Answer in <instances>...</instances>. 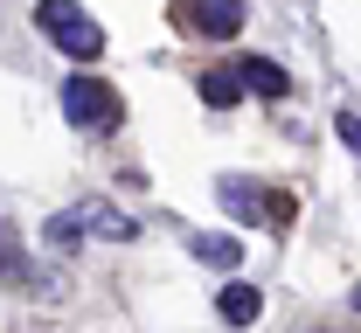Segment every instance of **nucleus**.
<instances>
[{
  "label": "nucleus",
  "mask_w": 361,
  "mask_h": 333,
  "mask_svg": "<svg viewBox=\"0 0 361 333\" xmlns=\"http://www.w3.org/2000/svg\"><path fill=\"white\" fill-rule=\"evenodd\" d=\"M35 28H42V35L63 49V56H77V63L104 56V28L90 21L77 0H35Z\"/></svg>",
  "instance_id": "f257e3e1"
},
{
  "label": "nucleus",
  "mask_w": 361,
  "mask_h": 333,
  "mask_svg": "<svg viewBox=\"0 0 361 333\" xmlns=\"http://www.w3.org/2000/svg\"><path fill=\"white\" fill-rule=\"evenodd\" d=\"M63 118L77 132H118V91L97 77H70L63 84Z\"/></svg>",
  "instance_id": "f03ea898"
},
{
  "label": "nucleus",
  "mask_w": 361,
  "mask_h": 333,
  "mask_svg": "<svg viewBox=\"0 0 361 333\" xmlns=\"http://www.w3.org/2000/svg\"><path fill=\"white\" fill-rule=\"evenodd\" d=\"M216 201H223L229 215H243V222H285V215H292L285 194H264V188H250V181H236V174L216 181Z\"/></svg>",
  "instance_id": "7ed1b4c3"
},
{
  "label": "nucleus",
  "mask_w": 361,
  "mask_h": 333,
  "mask_svg": "<svg viewBox=\"0 0 361 333\" xmlns=\"http://www.w3.org/2000/svg\"><path fill=\"white\" fill-rule=\"evenodd\" d=\"M188 21H195L202 35H216V42H229V35L243 28V0H188Z\"/></svg>",
  "instance_id": "20e7f679"
},
{
  "label": "nucleus",
  "mask_w": 361,
  "mask_h": 333,
  "mask_svg": "<svg viewBox=\"0 0 361 333\" xmlns=\"http://www.w3.org/2000/svg\"><path fill=\"white\" fill-rule=\"evenodd\" d=\"M77 222H84L90 237H111V243H133V215H118V208H111V201H77Z\"/></svg>",
  "instance_id": "39448f33"
},
{
  "label": "nucleus",
  "mask_w": 361,
  "mask_h": 333,
  "mask_svg": "<svg viewBox=\"0 0 361 333\" xmlns=\"http://www.w3.org/2000/svg\"><path fill=\"white\" fill-rule=\"evenodd\" d=\"M236 84L257 91V97H285V91H292V77H285L278 63H264V56H243V63H236Z\"/></svg>",
  "instance_id": "423d86ee"
},
{
  "label": "nucleus",
  "mask_w": 361,
  "mask_h": 333,
  "mask_svg": "<svg viewBox=\"0 0 361 333\" xmlns=\"http://www.w3.org/2000/svg\"><path fill=\"white\" fill-rule=\"evenodd\" d=\"M216 313H223L229 327H250V320L264 313V291H257V285H223V291H216Z\"/></svg>",
  "instance_id": "0eeeda50"
},
{
  "label": "nucleus",
  "mask_w": 361,
  "mask_h": 333,
  "mask_svg": "<svg viewBox=\"0 0 361 333\" xmlns=\"http://www.w3.org/2000/svg\"><path fill=\"white\" fill-rule=\"evenodd\" d=\"M188 257L209 264V271H236V264H243V243L236 237H188Z\"/></svg>",
  "instance_id": "6e6552de"
},
{
  "label": "nucleus",
  "mask_w": 361,
  "mask_h": 333,
  "mask_svg": "<svg viewBox=\"0 0 361 333\" xmlns=\"http://www.w3.org/2000/svg\"><path fill=\"white\" fill-rule=\"evenodd\" d=\"M28 278V257H21V237L0 222V285H21Z\"/></svg>",
  "instance_id": "1a4fd4ad"
},
{
  "label": "nucleus",
  "mask_w": 361,
  "mask_h": 333,
  "mask_svg": "<svg viewBox=\"0 0 361 333\" xmlns=\"http://www.w3.org/2000/svg\"><path fill=\"white\" fill-rule=\"evenodd\" d=\"M202 97H209V104H236V97H243V84H236V77H223V70H209V77H202Z\"/></svg>",
  "instance_id": "9d476101"
},
{
  "label": "nucleus",
  "mask_w": 361,
  "mask_h": 333,
  "mask_svg": "<svg viewBox=\"0 0 361 333\" xmlns=\"http://www.w3.org/2000/svg\"><path fill=\"white\" fill-rule=\"evenodd\" d=\"M49 243H56V250H70V243H84V222H77V208H63V215L49 222Z\"/></svg>",
  "instance_id": "9b49d317"
},
{
  "label": "nucleus",
  "mask_w": 361,
  "mask_h": 333,
  "mask_svg": "<svg viewBox=\"0 0 361 333\" xmlns=\"http://www.w3.org/2000/svg\"><path fill=\"white\" fill-rule=\"evenodd\" d=\"M334 132H341V146H355V153H361V111H341Z\"/></svg>",
  "instance_id": "f8f14e48"
},
{
  "label": "nucleus",
  "mask_w": 361,
  "mask_h": 333,
  "mask_svg": "<svg viewBox=\"0 0 361 333\" xmlns=\"http://www.w3.org/2000/svg\"><path fill=\"white\" fill-rule=\"evenodd\" d=\"M355 313H361V278H355Z\"/></svg>",
  "instance_id": "ddd939ff"
}]
</instances>
